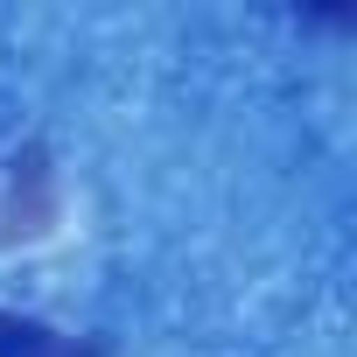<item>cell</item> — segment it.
<instances>
[{"instance_id": "obj_1", "label": "cell", "mask_w": 357, "mask_h": 357, "mask_svg": "<svg viewBox=\"0 0 357 357\" xmlns=\"http://www.w3.org/2000/svg\"><path fill=\"white\" fill-rule=\"evenodd\" d=\"M0 357H84L77 343H63L56 329L43 322H22V315H0Z\"/></svg>"}]
</instances>
